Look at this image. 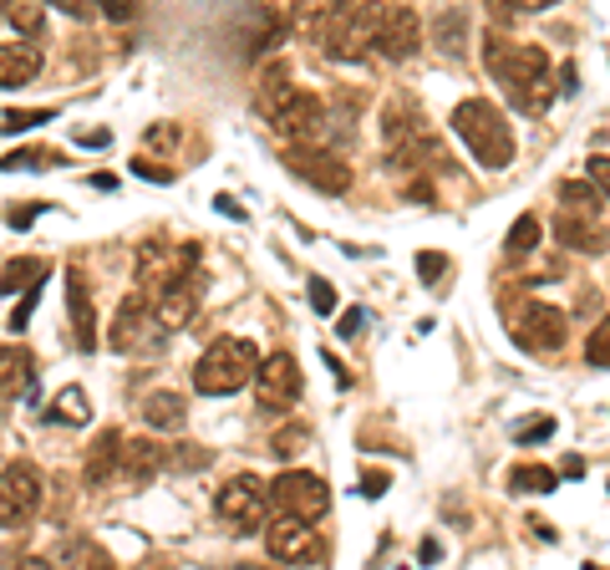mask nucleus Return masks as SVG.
Instances as JSON below:
<instances>
[{"mask_svg": "<svg viewBox=\"0 0 610 570\" xmlns=\"http://www.w3.org/2000/svg\"><path fill=\"white\" fill-rule=\"evenodd\" d=\"M382 16H387L382 0H357L351 11L336 16V26L326 31L321 51L331 61H361V57H371V41H377V26H382Z\"/></svg>", "mask_w": 610, "mask_h": 570, "instance_id": "39448f33", "label": "nucleus"}, {"mask_svg": "<svg viewBox=\"0 0 610 570\" xmlns=\"http://www.w3.org/2000/svg\"><path fill=\"white\" fill-rule=\"evenodd\" d=\"M61 560H82V566H108V556L87 540H72V546H61Z\"/></svg>", "mask_w": 610, "mask_h": 570, "instance_id": "e433bc0d", "label": "nucleus"}, {"mask_svg": "<svg viewBox=\"0 0 610 570\" xmlns=\"http://www.w3.org/2000/svg\"><path fill=\"white\" fill-rule=\"evenodd\" d=\"M132 173H138V179H153V183H168V179H173V173H168V169H158V163H148L143 153L132 158Z\"/></svg>", "mask_w": 610, "mask_h": 570, "instance_id": "c03bdc74", "label": "nucleus"}, {"mask_svg": "<svg viewBox=\"0 0 610 570\" xmlns=\"http://www.w3.org/2000/svg\"><path fill=\"white\" fill-rule=\"evenodd\" d=\"M163 463H168L163 443H153V438H132V443H122L118 479H128V484H153Z\"/></svg>", "mask_w": 610, "mask_h": 570, "instance_id": "f3484780", "label": "nucleus"}, {"mask_svg": "<svg viewBox=\"0 0 610 570\" xmlns=\"http://www.w3.org/2000/svg\"><path fill=\"white\" fill-rule=\"evenodd\" d=\"M31 311H37V286L26 291V301L11 311V321H6V327H11V331H26V321H31Z\"/></svg>", "mask_w": 610, "mask_h": 570, "instance_id": "37998d69", "label": "nucleus"}, {"mask_svg": "<svg viewBox=\"0 0 610 570\" xmlns=\"http://www.w3.org/2000/svg\"><path fill=\"white\" fill-rule=\"evenodd\" d=\"M554 484H560V473L544 469V463H519V469H509V489H519V494H550Z\"/></svg>", "mask_w": 610, "mask_h": 570, "instance_id": "bb28decb", "label": "nucleus"}, {"mask_svg": "<svg viewBox=\"0 0 610 570\" xmlns=\"http://www.w3.org/2000/svg\"><path fill=\"white\" fill-rule=\"evenodd\" d=\"M453 133L468 143V153L479 158L483 169H509L519 153L514 143V128H509V118H503L493 102L483 98H468L453 108Z\"/></svg>", "mask_w": 610, "mask_h": 570, "instance_id": "f03ea898", "label": "nucleus"}, {"mask_svg": "<svg viewBox=\"0 0 610 570\" xmlns=\"http://www.w3.org/2000/svg\"><path fill=\"white\" fill-rule=\"evenodd\" d=\"M41 473L31 463H11V469L0 473V524L6 530H21L31 524V514L41 510Z\"/></svg>", "mask_w": 610, "mask_h": 570, "instance_id": "1a4fd4ad", "label": "nucleus"}, {"mask_svg": "<svg viewBox=\"0 0 610 570\" xmlns=\"http://www.w3.org/2000/svg\"><path fill=\"white\" fill-rule=\"evenodd\" d=\"M260 367V382H254V398H260L264 413H290L300 402V367L290 352H276V357H264Z\"/></svg>", "mask_w": 610, "mask_h": 570, "instance_id": "ddd939ff", "label": "nucleus"}, {"mask_svg": "<svg viewBox=\"0 0 610 570\" xmlns=\"http://www.w3.org/2000/svg\"><path fill=\"white\" fill-rule=\"evenodd\" d=\"M560 199H564V209H590V214L606 209V194H600V189H586V183H560Z\"/></svg>", "mask_w": 610, "mask_h": 570, "instance_id": "7c9ffc66", "label": "nucleus"}, {"mask_svg": "<svg viewBox=\"0 0 610 570\" xmlns=\"http://www.w3.org/2000/svg\"><path fill=\"white\" fill-rule=\"evenodd\" d=\"M199 296H203V280L199 276H183V280H173V286H163V291H158L153 316L163 321L168 331H179V327H189L193 316H199Z\"/></svg>", "mask_w": 610, "mask_h": 570, "instance_id": "dca6fc26", "label": "nucleus"}, {"mask_svg": "<svg viewBox=\"0 0 610 570\" xmlns=\"http://www.w3.org/2000/svg\"><path fill=\"white\" fill-rule=\"evenodd\" d=\"M26 388H31V352L0 347V398H21Z\"/></svg>", "mask_w": 610, "mask_h": 570, "instance_id": "5701e85b", "label": "nucleus"}, {"mask_svg": "<svg viewBox=\"0 0 610 570\" xmlns=\"http://www.w3.org/2000/svg\"><path fill=\"white\" fill-rule=\"evenodd\" d=\"M483 61H489L493 82L509 92V108H519L524 118L550 112L554 77H550V51L544 47H524V41H509L503 31H489L483 37Z\"/></svg>", "mask_w": 610, "mask_h": 570, "instance_id": "f257e3e1", "label": "nucleus"}, {"mask_svg": "<svg viewBox=\"0 0 610 570\" xmlns=\"http://www.w3.org/2000/svg\"><path fill=\"white\" fill-rule=\"evenodd\" d=\"M586 362H590V367H606V362H610V327H606V321H596V331H590Z\"/></svg>", "mask_w": 610, "mask_h": 570, "instance_id": "f704fd0d", "label": "nucleus"}, {"mask_svg": "<svg viewBox=\"0 0 610 570\" xmlns=\"http://www.w3.org/2000/svg\"><path fill=\"white\" fill-rule=\"evenodd\" d=\"M463 31H468V16L463 11L438 16V47H443L448 57H458V51H463Z\"/></svg>", "mask_w": 610, "mask_h": 570, "instance_id": "c85d7f7f", "label": "nucleus"}, {"mask_svg": "<svg viewBox=\"0 0 610 570\" xmlns=\"http://www.w3.org/2000/svg\"><path fill=\"white\" fill-rule=\"evenodd\" d=\"M503 316H509V331H514V341L524 347V352H560L564 347V311H554V306L544 301H514L503 306Z\"/></svg>", "mask_w": 610, "mask_h": 570, "instance_id": "0eeeda50", "label": "nucleus"}, {"mask_svg": "<svg viewBox=\"0 0 610 570\" xmlns=\"http://www.w3.org/2000/svg\"><path fill=\"white\" fill-rule=\"evenodd\" d=\"M163 341H168V327L153 316V301L143 291H132L118 306V316H112L108 347L122 357H153V352H163Z\"/></svg>", "mask_w": 610, "mask_h": 570, "instance_id": "20e7f679", "label": "nucleus"}, {"mask_svg": "<svg viewBox=\"0 0 610 570\" xmlns=\"http://www.w3.org/2000/svg\"><path fill=\"white\" fill-rule=\"evenodd\" d=\"M443 270H448V256H438V250H422V256H418V276L422 280H438Z\"/></svg>", "mask_w": 610, "mask_h": 570, "instance_id": "79ce46f5", "label": "nucleus"}, {"mask_svg": "<svg viewBox=\"0 0 610 570\" xmlns=\"http://www.w3.org/2000/svg\"><path fill=\"white\" fill-rule=\"evenodd\" d=\"M97 11L108 16V21L128 26V21H132V16H138V0H97Z\"/></svg>", "mask_w": 610, "mask_h": 570, "instance_id": "4c0bfd02", "label": "nucleus"}, {"mask_svg": "<svg viewBox=\"0 0 610 570\" xmlns=\"http://www.w3.org/2000/svg\"><path fill=\"white\" fill-rule=\"evenodd\" d=\"M311 306H316V316H331V311H336L331 280H311Z\"/></svg>", "mask_w": 610, "mask_h": 570, "instance_id": "a19ab883", "label": "nucleus"}, {"mask_svg": "<svg viewBox=\"0 0 610 570\" xmlns=\"http://www.w3.org/2000/svg\"><path fill=\"white\" fill-rule=\"evenodd\" d=\"M214 204H219V214H229V219H244V209H240V204H234V199H229V194H219V199H214Z\"/></svg>", "mask_w": 610, "mask_h": 570, "instance_id": "603ef678", "label": "nucleus"}, {"mask_svg": "<svg viewBox=\"0 0 610 570\" xmlns=\"http://www.w3.org/2000/svg\"><path fill=\"white\" fill-rule=\"evenodd\" d=\"M590 179H596V189H600V194H606V189H610V163H606V153H596V158H590Z\"/></svg>", "mask_w": 610, "mask_h": 570, "instance_id": "09e8293b", "label": "nucleus"}, {"mask_svg": "<svg viewBox=\"0 0 610 570\" xmlns=\"http://www.w3.org/2000/svg\"><path fill=\"white\" fill-rule=\"evenodd\" d=\"M554 234H560L570 250L606 256V230H600V224H590V209H560V219H554Z\"/></svg>", "mask_w": 610, "mask_h": 570, "instance_id": "6ab92c4d", "label": "nucleus"}, {"mask_svg": "<svg viewBox=\"0 0 610 570\" xmlns=\"http://www.w3.org/2000/svg\"><path fill=\"white\" fill-rule=\"evenodd\" d=\"M57 112L51 108H26V112H6L0 118V133H26V128H41V122H51Z\"/></svg>", "mask_w": 610, "mask_h": 570, "instance_id": "473e14b6", "label": "nucleus"}, {"mask_svg": "<svg viewBox=\"0 0 610 570\" xmlns=\"http://www.w3.org/2000/svg\"><path fill=\"white\" fill-rule=\"evenodd\" d=\"M219 520L234 534H254L264 524V484L254 473H240V479H229L219 489Z\"/></svg>", "mask_w": 610, "mask_h": 570, "instance_id": "9b49d317", "label": "nucleus"}, {"mask_svg": "<svg viewBox=\"0 0 610 570\" xmlns=\"http://www.w3.org/2000/svg\"><path fill=\"white\" fill-rule=\"evenodd\" d=\"M418 556H422V560H443V546H438V540H422Z\"/></svg>", "mask_w": 610, "mask_h": 570, "instance_id": "864d4df0", "label": "nucleus"}, {"mask_svg": "<svg viewBox=\"0 0 610 570\" xmlns=\"http://www.w3.org/2000/svg\"><path fill=\"white\" fill-rule=\"evenodd\" d=\"M361 321H367V311H361V306H351V311L341 316V321H336V331H341V337H357Z\"/></svg>", "mask_w": 610, "mask_h": 570, "instance_id": "de8ad7c7", "label": "nucleus"}, {"mask_svg": "<svg viewBox=\"0 0 610 570\" xmlns=\"http://www.w3.org/2000/svg\"><path fill=\"white\" fill-rule=\"evenodd\" d=\"M0 16H6V0H0Z\"/></svg>", "mask_w": 610, "mask_h": 570, "instance_id": "6e6d98bb", "label": "nucleus"}, {"mask_svg": "<svg viewBox=\"0 0 610 570\" xmlns=\"http://www.w3.org/2000/svg\"><path fill=\"white\" fill-rule=\"evenodd\" d=\"M306 443H311V428H306V423H290V428H280V433L270 438V449H276L280 459H296Z\"/></svg>", "mask_w": 610, "mask_h": 570, "instance_id": "2f4dec72", "label": "nucleus"}, {"mask_svg": "<svg viewBox=\"0 0 610 570\" xmlns=\"http://www.w3.org/2000/svg\"><path fill=\"white\" fill-rule=\"evenodd\" d=\"M534 244H539V219L524 214V219L514 224V230H509V256H529Z\"/></svg>", "mask_w": 610, "mask_h": 570, "instance_id": "72a5a7b5", "label": "nucleus"}, {"mask_svg": "<svg viewBox=\"0 0 610 570\" xmlns=\"http://www.w3.org/2000/svg\"><path fill=\"white\" fill-rule=\"evenodd\" d=\"M489 16H493V26H514L524 16V0H489Z\"/></svg>", "mask_w": 610, "mask_h": 570, "instance_id": "58836bf2", "label": "nucleus"}, {"mask_svg": "<svg viewBox=\"0 0 610 570\" xmlns=\"http://www.w3.org/2000/svg\"><path fill=\"white\" fill-rule=\"evenodd\" d=\"M41 77V51L31 41H0V87H31Z\"/></svg>", "mask_w": 610, "mask_h": 570, "instance_id": "a211bd4d", "label": "nucleus"}, {"mask_svg": "<svg viewBox=\"0 0 610 570\" xmlns=\"http://www.w3.org/2000/svg\"><path fill=\"white\" fill-rule=\"evenodd\" d=\"M47 6H57V11L72 16V21H92L97 16V0H47Z\"/></svg>", "mask_w": 610, "mask_h": 570, "instance_id": "ea45409f", "label": "nucleus"}, {"mask_svg": "<svg viewBox=\"0 0 610 570\" xmlns=\"http://www.w3.org/2000/svg\"><path fill=\"white\" fill-rule=\"evenodd\" d=\"M6 21L16 26V37H41V26H47V0H6Z\"/></svg>", "mask_w": 610, "mask_h": 570, "instance_id": "a878e982", "label": "nucleus"}, {"mask_svg": "<svg viewBox=\"0 0 610 570\" xmlns=\"http://www.w3.org/2000/svg\"><path fill=\"white\" fill-rule=\"evenodd\" d=\"M193 260H199L193 244H143V256H138V286H143V296L193 276Z\"/></svg>", "mask_w": 610, "mask_h": 570, "instance_id": "f8f14e48", "label": "nucleus"}, {"mask_svg": "<svg viewBox=\"0 0 610 570\" xmlns=\"http://www.w3.org/2000/svg\"><path fill=\"white\" fill-rule=\"evenodd\" d=\"M286 169L296 173V179H306L311 189H321V194H347V189H351L347 158H336V153H326V148H311V143H290Z\"/></svg>", "mask_w": 610, "mask_h": 570, "instance_id": "9d476101", "label": "nucleus"}, {"mask_svg": "<svg viewBox=\"0 0 610 570\" xmlns=\"http://www.w3.org/2000/svg\"><path fill=\"white\" fill-rule=\"evenodd\" d=\"M77 143H82V148H108L112 133H108V128H87V133H77Z\"/></svg>", "mask_w": 610, "mask_h": 570, "instance_id": "8fccbe9b", "label": "nucleus"}, {"mask_svg": "<svg viewBox=\"0 0 610 570\" xmlns=\"http://www.w3.org/2000/svg\"><path fill=\"white\" fill-rule=\"evenodd\" d=\"M418 47H422V21H418V11H407V6H387L382 26H377V41H371V57L407 61Z\"/></svg>", "mask_w": 610, "mask_h": 570, "instance_id": "2eb2a0df", "label": "nucleus"}, {"mask_svg": "<svg viewBox=\"0 0 610 570\" xmlns=\"http://www.w3.org/2000/svg\"><path fill=\"white\" fill-rule=\"evenodd\" d=\"M539 438H554V418H529L514 428V443H539Z\"/></svg>", "mask_w": 610, "mask_h": 570, "instance_id": "c9c22d12", "label": "nucleus"}, {"mask_svg": "<svg viewBox=\"0 0 610 570\" xmlns=\"http://www.w3.org/2000/svg\"><path fill=\"white\" fill-rule=\"evenodd\" d=\"M254 362H260L254 341L224 337V341H214L199 362H193V388L209 392V398H229V392H240L244 382L254 377Z\"/></svg>", "mask_w": 610, "mask_h": 570, "instance_id": "7ed1b4c3", "label": "nucleus"}, {"mask_svg": "<svg viewBox=\"0 0 610 570\" xmlns=\"http://www.w3.org/2000/svg\"><path fill=\"white\" fill-rule=\"evenodd\" d=\"M173 138H179V128H173V122H158L153 133H148V143H153V148H168Z\"/></svg>", "mask_w": 610, "mask_h": 570, "instance_id": "3c124183", "label": "nucleus"}, {"mask_svg": "<svg viewBox=\"0 0 610 570\" xmlns=\"http://www.w3.org/2000/svg\"><path fill=\"white\" fill-rule=\"evenodd\" d=\"M270 133L286 138V143H321L326 138V102L316 98V92H300V87H290L286 98L270 108Z\"/></svg>", "mask_w": 610, "mask_h": 570, "instance_id": "423d86ee", "label": "nucleus"}, {"mask_svg": "<svg viewBox=\"0 0 610 570\" xmlns=\"http://www.w3.org/2000/svg\"><path fill=\"white\" fill-rule=\"evenodd\" d=\"M341 11H347V0H300V6H296V26H300V37L321 47V41H326V31H331V26H336V16H341Z\"/></svg>", "mask_w": 610, "mask_h": 570, "instance_id": "412c9836", "label": "nucleus"}, {"mask_svg": "<svg viewBox=\"0 0 610 570\" xmlns=\"http://www.w3.org/2000/svg\"><path fill=\"white\" fill-rule=\"evenodd\" d=\"M41 276H47V260H37V256L11 260V266H6V276H0V291H6V296L31 291V286H41Z\"/></svg>", "mask_w": 610, "mask_h": 570, "instance_id": "cd10ccee", "label": "nucleus"}, {"mask_svg": "<svg viewBox=\"0 0 610 570\" xmlns=\"http://www.w3.org/2000/svg\"><path fill=\"white\" fill-rule=\"evenodd\" d=\"M264 550L286 566H306V560H326V546L316 540L311 520H296V514H280L270 530H264Z\"/></svg>", "mask_w": 610, "mask_h": 570, "instance_id": "4468645a", "label": "nucleus"}, {"mask_svg": "<svg viewBox=\"0 0 610 570\" xmlns=\"http://www.w3.org/2000/svg\"><path fill=\"white\" fill-rule=\"evenodd\" d=\"M118 459H122V433L102 428V438L87 449V484H112L118 479Z\"/></svg>", "mask_w": 610, "mask_h": 570, "instance_id": "aec40b11", "label": "nucleus"}, {"mask_svg": "<svg viewBox=\"0 0 610 570\" xmlns=\"http://www.w3.org/2000/svg\"><path fill=\"white\" fill-rule=\"evenodd\" d=\"M0 169H57V153L51 148H16V153L0 158Z\"/></svg>", "mask_w": 610, "mask_h": 570, "instance_id": "c756f323", "label": "nucleus"}, {"mask_svg": "<svg viewBox=\"0 0 610 570\" xmlns=\"http://www.w3.org/2000/svg\"><path fill=\"white\" fill-rule=\"evenodd\" d=\"M387 484H392V479H387L382 469H367V473H361V489H367L371 499H377V494H387Z\"/></svg>", "mask_w": 610, "mask_h": 570, "instance_id": "49530a36", "label": "nucleus"}, {"mask_svg": "<svg viewBox=\"0 0 610 570\" xmlns=\"http://www.w3.org/2000/svg\"><path fill=\"white\" fill-rule=\"evenodd\" d=\"M183 413H189V402L179 392H148L143 398V423L148 428H183Z\"/></svg>", "mask_w": 610, "mask_h": 570, "instance_id": "b1692460", "label": "nucleus"}, {"mask_svg": "<svg viewBox=\"0 0 610 570\" xmlns=\"http://www.w3.org/2000/svg\"><path fill=\"white\" fill-rule=\"evenodd\" d=\"M203 463H209L203 449H173V469H203Z\"/></svg>", "mask_w": 610, "mask_h": 570, "instance_id": "a18cd8bd", "label": "nucleus"}, {"mask_svg": "<svg viewBox=\"0 0 610 570\" xmlns=\"http://www.w3.org/2000/svg\"><path fill=\"white\" fill-rule=\"evenodd\" d=\"M51 418H57V423H72V428H87L92 423V402H87L82 388H61L57 398H51Z\"/></svg>", "mask_w": 610, "mask_h": 570, "instance_id": "393cba45", "label": "nucleus"}, {"mask_svg": "<svg viewBox=\"0 0 610 570\" xmlns=\"http://www.w3.org/2000/svg\"><path fill=\"white\" fill-rule=\"evenodd\" d=\"M550 6H560V0H524V11H550Z\"/></svg>", "mask_w": 610, "mask_h": 570, "instance_id": "5fc2aeb1", "label": "nucleus"}, {"mask_svg": "<svg viewBox=\"0 0 610 570\" xmlns=\"http://www.w3.org/2000/svg\"><path fill=\"white\" fill-rule=\"evenodd\" d=\"M67 301H72V331L82 352H97V316H92V296H87V280L72 276L67 280Z\"/></svg>", "mask_w": 610, "mask_h": 570, "instance_id": "4be33fe9", "label": "nucleus"}, {"mask_svg": "<svg viewBox=\"0 0 610 570\" xmlns=\"http://www.w3.org/2000/svg\"><path fill=\"white\" fill-rule=\"evenodd\" d=\"M264 499H270V510H276V514H296V520H321V514L331 510L326 484L316 479V473H300V469L280 473L276 484L264 489Z\"/></svg>", "mask_w": 610, "mask_h": 570, "instance_id": "6e6552de", "label": "nucleus"}]
</instances>
